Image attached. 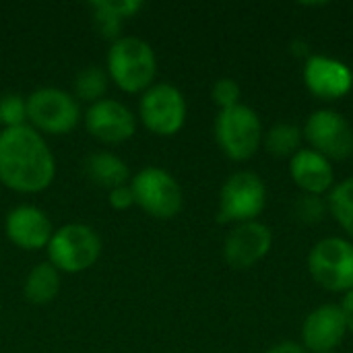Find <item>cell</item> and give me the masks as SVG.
<instances>
[{
  "label": "cell",
  "mask_w": 353,
  "mask_h": 353,
  "mask_svg": "<svg viewBox=\"0 0 353 353\" xmlns=\"http://www.w3.org/2000/svg\"><path fill=\"white\" fill-rule=\"evenodd\" d=\"M81 122L79 99L58 87H39L27 97V124L41 134H66Z\"/></svg>",
  "instance_id": "cell-7"
},
{
  "label": "cell",
  "mask_w": 353,
  "mask_h": 353,
  "mask_svg": "<svg viewBox=\"0 0 353 353\" xmlns=\"http://www.w3.org/2000/svg\"><path fill=\"white\" fill-rule=\"evenodd\" d=\"M85 128L93 139L105 145H116L128 141L137 132V116L126 103L103 97L87 108Z\"/></svg>",
  "instance_id": "cell-13"
},
{
  "label": "cell",
  "mask_w": 353,
  "mask_h": 353,
  "mask_svg": "<svg viewBox=\"0 0 353 353\" xmlns=\"http://www.w3.org/2000/svg\"><path fill=\"white\" fill-rule=\"evenodd\" d=\"M290 52L296 56V58H310V46L306 39H294L290 43Z\"/></svg>",
  "instance_id": "cell-29"
},
{
  "label": "cell",
  "mask_w": 353,
  "mask_h": 353,
  "mask_svg": "<svg viewBox=\"0 0 353 353\" xmlns=\"http://www.w3.org/2000/svg\"><path fill=\"white\" fill-rule=\"evenodd\" d=\"M327 209L335 223L353 242V178L337 182L327 194Z\"/></svg>",
  "instance_id": "cell-20"
},
{
  "label": "cell",
  "mask_w": 353,
  "mask_h": 353,
  "mask_svg": "<svg viewBox=\"0 0 353 353\" xmlns=\"http://www.w3.org/2000/svg\"><path fill=\"white\" fill-rule=\"evenodd\" d=\"M302 134L310 149L329 161H343L353 155L352 122L335 110L321 108L312 112L302 126Z\"/></svg>",
  "instance_id": "cell-10"
},
{
  "label": "cell",
  "mask_w": 353,
  "mask_h": 353,
  "mask_svg": "<svg viewBox=\"0 0 353 353\" xmlns=\"http://www.w3.org/2000/svg\"><path fill=\"white\" fill-rule=\"evenodd\" d=\"M302 143H304L302 128L296 124H290V122H277L263 134V145H265L267 153H271L275 157L292 159L302 149Z\"/></svg>",
  "instance_id": "cell-19"
},
{
  "label": "cell",
  "mask_w": 353,
  "mask_h": 353,
  "mask_svg": "<svg viewBox=\"0 0 353 353\" xmlns=\"http://www.w3.org/2000/svg\"><path fill=\"white\" fill-rule=\"evenodd\" d=\"M56 176L54 153L41 132L23 124L0 130V182L21 194L46 190Z\"/></svg>",
  "instance_id": "cell-1"
},
{
  "label": "cell",
  "mask_w": 353,
  "mask_h": 353,
  "mask_svg": "<svg viewBox=\"0 0 353 353\" xmlns=\"http://www.w3.org/2000/svg\"><path fill=\"white\" fill-rule=\"evenodd\" d=\"M211 97H213V101L217 103L219 110H228V108H234V105L242 103L240 101L242 89H240V85L234 79L223 77V79L215 81V85L211 89Z\"/></svg>",
  "instance_id": "cell-25"
},
{
  "label": "cell",
  "mask_w": 353,
  "mask_h": 353,
  "mask_svg": "<svg viewBox=\"0 0 353 353\" xmlns=\"http://www.w3.org/2000/svg\"><path fill=\"white\" fill-rule=\"evenodd\" d=\"M0 124L14 128L27 124V97L19 93H6L0 97Z\"/></svg>",
  "instance_id": "cell-23"
},
{
  "label": "cell",
  "mask_w": 353,
  "mask_h": 353,
  "mask_svg": "<svg viewBox=\"0 0 353 353\" xmlns=\"http://www.w3.org/2000/svg\"><path fill=\"white\" fill-rule=\"evenodd\" d=\"M339 308H341V312H343L347 333H353V290H350L347 294H343V300H341Z\"/></svg>",
  "instance_id": "cell-27"
},
{
  "label": "cell",
  "mask_w": 353,
  "mask_h": 353,
  "mask_svg": "<svg viewBox=\"0 0 353 353\" xmlns=\"http://www.w3.org/2000/svg\"><path fill=\"white\" fill-rule=\"evenodd\" d=\"M91 10H93V19L97 23V29L101 31L103 37H110L112 41L120 37L124 19L110 6V0H95L91 2Z\"/></svg>",
  "instance_id": "cell-22"
},
{
  "label": "cell",
  "mask_w": 353,
  "mask_h": 353,
  "mask_svg": "<svg viewBox=\"0 0 353 353\" xmlns=\"http://www.w3.org/2000/svg\"><path fill=\"white\" fill-rule=\"evenodd\" d=\"M290 176L294 184L302 190V194L325 196L335 186L333 161L312 151L310 147H302L290 159Z\"/></svg>",
  "instance_id": "cell-16"
},
{
  "label": "cell",
  "mask_w": 353,
  "mask_h": 353,
  "mask_svg": "<svg viewBox=\"0 0 353 353\" xmlns=\"http://www.w3.org/2000/svg\"><path fill=\"white\" fill-rule=\"evenodd\" d=\"M23 292L31 304H50L60 292V271L50 263L35 265L25 279Z\"/></svg>",
  "instance_id": "cell-18"
},
{
  "label": "cell",
  "mask_w": 353,
  "mask_h": 353,
  "mask_svg": "<svg viewBox=\"0 0 353 353\" xmlns=\"http://www.w3.org/2000/svg\"><path fill=\"white\" fill-rule=\"evenodd\" d=\"M308 273L314 283L331 294L353 290V242L341 236L319 240L308 252Z\"/></svg>",
  "instance_id": "cell-4"
},
{
  "label": "cell",
  "mask_w": 353,
  "mask_h": 353,
  "mask_svg": "<svg viewBox=\"0 0 353 353\" xmlns=\"http://www.w3.org/2000/svg\"><path fill=\"white\" fill-rule=\"evenodd\" d=\"M267 205V186L256 172H234L219 190L217 221L225 225H238L256 221Z\"/></svg>",
  "instance_id": "cell-6"
},
{
  "label": "cell",
  "mask_w": 353,
  "mask_h": 353,
  "mask_svg": "<svg viewBox=\"0 0 353 353\" xmlns=\"http://www.w3.org/2000/svg\"><path fill=\"white\" fill-rule=\"evenodd\" d=\"M108 201H110L112 209H116V211H126V209H130V207L134 205V194H132L130 184H124V186H118V188L110 190Z\"/></svg>",
  "instance_id": "cell-26"
},
{
  "label": "cell",
  "mask_w": 353,
  "mask_h": 353,
  "mask_svg": "<svg viewBox=\"0 0 353 353\" xmlns=\"http://www.w3.org/2000/svg\"><path fill=\"white\" fill-rule=\"evenodd\" d=\"M325 353H339V352H325Z\"/></svg>",
  "instance_id": "cell-30"
},
{
  "label": "cell",
  "mask_w": 353,
  "mask_h": 353,
  "mask_svg": "<svg viewBox=\"0 0 353 353\" xmlns=\"http://www.w3.org/2000/svg\"><path fill=\"white\" fill-rule=\"evenodd\" d=\"M296 219L306 223V225H314L321 223L325 219V215L329 213L327 209V199L325 196H314V194H302L296 201Z\"/></svg>",
  "instance_id": "cell-24"
},
{
  "label": "cell",
  "mask_w": 353,
  "mask_h": 353,
  "mask_svg": "<svg viewBox=\"0 0 353 353\" xmlns=\"http://www.w3.org/2000/svg\"><path fill=\"white\" fill-rule=\"evenodd\" d=\"M304 85L306 89L323 99V101H337L350 95L353 89V70L339 58L312 54L304 62Z\"/></svg>",
  "instance_id": "cell-12"
},
{
  "label": "cell",
  "mask_w": 353,
  "mask_h": 353,
  "mask_svg": "<svg viewBox=\"0 0 353 353\" xmlns=\"http://www.w3.org/2000/svg\"><path fill=\"white\" fill-rule=\"evenodd\" d=\"M83 170H85L87 178L93 184H97L101 188H108V190H114L118 186H124L130 180V168H128V163L120 155L110 153V151L91 153L85 159Z\"/></svg>",
  "instance_id": "cell-17"
},
{
  "label": "cell",
  "mask_w": 353,
  "mask_h": 353,
  "mask_svg": "<svg viewBox=\"0 0 353 353\" xmlns=\"http://www.w3.org/2000/svg\"><path fill=\"white\" fill-rule=\"evenodd\" d=\"M4 230L8 240L23 250L48 248L54 234L48 213L35 205H17L8 211Z\"/></svg>",
  "instance_id": "cell-15"
},
{
  "label": "cell",
  "mask_w": 353,
  "mask_h": 353,
  "mask_svg": "<svg viewBox=\"0 0 353 353\" xmlns=\"http://www.w3.org/2000/svg\"><path fill=\"white\" fill-rule=\"evenodd\" d=\"M108 77L124 93L147 91L157 74V56L149 41L137 35H120L108 52Z\"/></svg>",
  "instance_id": "cell-2"
},
{
  "label": "cell",
  "mask_w": 353,
  "mask_h": 353,
  "mask_svg": "<svg viewBox=\"0 0 353 353\" xmlns=\"http://www.w3.org/2000/svg\"><path fill=\"white\" fill-rule=\"evenodd\" d=\"M50 265L62 273H83L91 269L101 254L99 234L85 223H66L54 230L48 244Z\"/></svg>",
  "instance_id": "cell-5"
},
{
  "label": "cell",
  "mask_w": 353,
  "mask_h": 353,
  "mask_svg": "<svg viewBox=\"0 0 353 353\" xmlns=\"http://www.w3.org/2000/svg\"><path fill=\"white\" fill-rule=\"evenodd\" d=\"M134 205L155 219H172L182 211L184 194L178 180L163 168L147 165L130 182Z\"/></svg>",
  "instance_id": "cell-8"
},
{
  "label": "cell",
  "mask_w": 353,
  "mask_h": 353,
  "mask_svg": "<svg viewBox=\"0 0 353 353\" xmlns=\"http://www.w3.org/2000/svg\"><path fill=\"white\" fill-rule=\"evenodd\" d=\"M273 248V232L263 221H246L232 228L223 240V259L236 271L256 267Z\"/></svg>",
  "instance_id": "cell-11"
},
{
  "label": "cell",
  "mask_w": 353,
  "mask_h": 353,
  "mask_svg": "<svg viewBox=\"0 0 353 353\" xmlns=\"http://www.w3.org/2000/svg\"><path fill=\"white\" fill-rule=\"evenodd\" d=\"M184 93L172 83H153L143 91L139 101V118L157 137H174L186 124Z\"/></svg>",
  "instance_id": "cell-9"
},
{
  "label": "cell",
  "mask_w": 353,
  "mask_h": 353,
  "mask_svg": "<svg viewBox=\"0 0 353 353\" xmlns=\"http://www.w3.org/2000/svg\"><path fill=\"white\" fill-rule=\"evenodd\" d=\"M265 353H308L302 343H296V341H281L277 345H273L271 350H267Z\"/></svg>",
  "instance_id": "cell-28"
},
{
  "label": "cell",
  "mask_w": 353,
  "mask_h": 353,
  "mask_svg": "<svg viewBox=\"0 0 353 353\" xmlns=\"http://www.w3.org/2000/svg\"><path fill=\"white\" fill-rule=\"evenodd\" d=\"M263 122L250 105L219 110L215 118V141L232 161L252 159L263 145Z\"/></svg>",
  "instance_id": "cell-3"
},
{
  "label": "cell",
  "mask_w": 353,
  "mask_h": 353,
  "mask_svg": "<svg viewBox=\"0 0 353 353\" xmlns=\"http://www.w3.org/2000/svg\"><path fill=\"white\" fill-rule=\"evenodd\" d=\"M108 83H110L108 70H103L97 64H89L83 70H79V74L74 79V97L79 101L95 103V101L103 99Z\"/></svg>",
  "instance_id": "cell-21"
},
{
  "label": "cell",
  "mask_w": 353,
  "mask_h": 353,
  "mask_svg": "<svg viewBox=\"0 0 353 353\" xmlns=\"http://www.w3.org/2000/svg\"><path fill=\"white\" fill-rule=\"evenodd\" d=\"M347 335L345 319L339 304L316 306L302 325V347L306 352H335Z\"/></svg>",
  "instance_id": "cell-14"
}]
</instances>
